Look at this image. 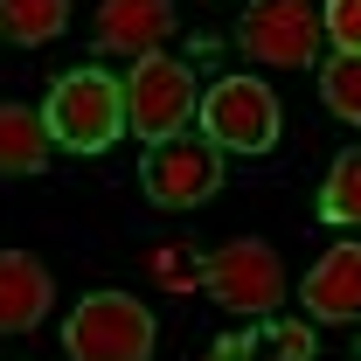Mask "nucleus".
I'll return each instance as SVG.
<instances>
[{
  "label": "nucleus",
  "mask_w": 361,
  "mask_h": 361,
  "mask_svg": "<svg viewBox=\"0 0 361 361\" xmlns=\"http://www.w3.org/2000/svg\"><path fill=\"white\" fill-rule=\"evenodd\" d=\"M42 126L70 153H104L111 139L126 133V84L111 70H70V77H56V90L42 104Z\"/></svg>",
  "instance_id": "1"
},
{
  "label": "nucleus",
  "mask_w": 361,
  "mask_h": 361,
  "mask_svg": "<svg viewBox=\"0 0 361 361\" xmlns=\"http://www.w3.org/2000/svg\"><path fill=\"white\" fill-rule=\"evenodd\" d=\"M202 292L216 306H229L236 319H264L285 299V264L264 236H229L202 257Z\"/></svg>",
  "instance_id": "2"
},
{
  "label": "nucleus",
  "mask_w": 361,
  "mask_h": 361,
  "mask_svg": "<svg viewBox=\"0 0 361 361\" xmlns=\"http://www.w3.org/2000/svg\"><path fill=\"white\" fill-rule=\"evenodd\" d=\"M70 361H146L153 355V313L133 292H90L63 326Z\"/></svg>",
  "instance_id": "3"
},
{
  "label": "nucleus",
  "mask_w": 361,
  "mask_h": 361,
  "mask_svg": "<svg viewBox=\"0 0 361 361\" xmlns=\"http://www.w3.org/2000/svg\"><path fill=\"white\" fill-rule=\"evenodd\" d=\"M139 180H146V202L153 209H202L223 188V146L209 133L153 139L146 160H139Z\"/></svg>",
  "instance_id": "4"
},
{
  "label": "nucleus",
  "mask_w": 361,
  "mask_h": 361,
  "mask_svg": "<svg viewBox=\"0 0 361 361\" xmlns=\"http://www.w3.org/2000/svg\"><path fill=\"white\" fill-rule=\"evenodd\" d=\"M202 133L216 139L223 153H271L278 146V97L264 77H223V84L202 90L195 104Z\"/></svg>",
  "instance_id": "5"
},
{
  "label": "nucleus",
  "mask_w": 361,
  "mask_h": 361,
  "mask_svg": "<svg viewBox=\"0 0 361 361\" xmlns=\"http://www.w3.org/2000/svg\"><path fill=\"white\" fill-rule=\"evenodd\" d=\"M202 90H195V70L174 63V56H139L126 70V126H133L146 146L153 139H174L188 118H195Z\"/></svg>",
  "instance_id": "6"
},
{
  "label": "nucleus",
  "mask_w": 361,
  "mask_h": 361,
  "mask_svg": "<svg viewBox=\"0 0 361 361\" xmlns=\"http://www.w3.org/2000/svg\"><path fill=\"white\" fill-rule=\"evenodd\" d=\"M319 7L313 0H250L243 21H236V42L250 63L271 70H313L319 63Z\"/></svg>",
  "instance_id": "7"
},
{
  "label": "nucleus",
  "mask_w": 361,
  "mask_h": 361,
  "mask_svg": "<svg viewBox=\"0 0 361 361\" xmlns=\"http://www.w3.org/2000/svg\"><path fill=\"white\" fill-rule=\"evenodd\" d=\"M174 35V0H104L97 7V49L118 56H160V42Z\"/></svg>",
  "instance_id": "8"
},
{
  "label": "nucleus",
  "mask_w": 361,
  "mask_h": 361,
  "mask_svg": "<svg viewBox=\"0 0 361 361\" xmlns=\"http://www.w3.org/2000/svg\"><path fill=\"white\" fill-rule=\"evenodd\" d=\"M299 299H306L313 319H341V326L361 319V243H334V250L306 271Z\"/></svg>",
  "instance_id": "9"
},
{
  "label": "nucleus",
  "mask_w": 361,
  "mask_h": 361,
  "mask_svg": "<svg viewBox=\"0 0 361 361\" xmlns=\"http://www.w3.org/2000/svg\"><path fill=\"white\" fill-rule=\"evenodd\" d=\"M49 271L28 250H0V334H28L49 313Z\"/></svg>",
  "instance_id": "10"
},
{
  "label": "nucleus",
  "mask_w": 361,
  "mask_h": 361,
  "mask_svg": "<svg viewBox=\"0 0 361 361\" xmlns=\"http://www.w3.org/2000/svg\"><path fill=\"white\" fill-rule=\"evenodd\" d=\"M49 126L28 104H0V174H42L49 167Z\"/></svg>",
  "instance_id": "11"
},
{
  "label": "nucleus",
  "mask_w": 361,
  "mask_h": 361,
  "mask_svg": "<svg viewBox=\"0 0 361 361\" xmlns=\"http://www.w3.org/2000/svg\"><path fill=\"white\" fill-rule=\"evenodd\" d=\"M70 28V0H0V35L21 49H42Z\"/></svg>",
  "instance_id": "12"
},
{
  "label": "nucleus",
  "mask_w": 361,
  "mask_h": 361,
  "mask_svg": "<svg viewBox=\"0 0 361 361\" xmlns=\"http://www.w3.org/2000/svg\"><path fill=\"white\" fill-rule=\"evenodd\" d=\"M319 216L341 223V229H361V146H348L326 167V180H319Z\"/></svg>",
  "instance_id": "13"
},
{
  "label": "nucleus",
  "mask_w": 361,
  "mask_h": 361,
  "mask_svg": "<svg viewBox=\"0 0 361 361\" xmlns=\"http://www.w3.org/2000/svg\"><path fill=\"white\" fill-rule=\"evenodd\" d=\"M319 97H326V111L334 118H348V126H361V56H326L319 63Z\"/></svg>",
  "instance_id": "14"
},
{
  "label": "nucleus",
  "mask_w": 361,
  "mask_h": 361,
  "mask_svg": "<svg viewBox=\"0 0 361 361\" xmlns=\"http://www.w3.org/2000/svg\"><path fill=\"white\" fill-rule=\"evenodd\" d=\"M319 28L334 35L341 56H361V0H326L319 7Z\"/></svg>",
  "instance_id": "15"
},
{
  "label": "nucleus",
  "mask_w": 361,
  "mask_h": 361,
  "mask_svg": "<svg viewBox=\"0 0 361 361\" xmlns=\"http://www.w3.org/2000/svg\"><path fill=\"white\" fill-rule=\"evenodd\" d=\"M264 355H271V361H306V355H313V326H299V319H278Z\"/></svg>",
  "instance_id": "16"
}]
</instances>
